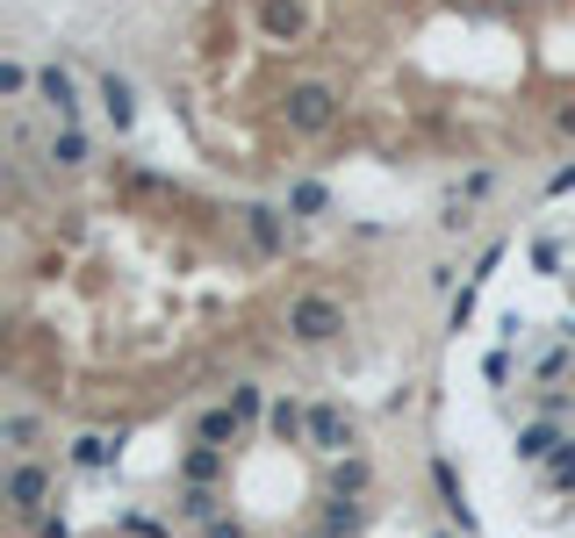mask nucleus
Instances as JSON below:
<instances>
[{"mask_svg":"<svg viewBox=\"0 0 575 538\" xmlns=\"http://www.w3.org/2000/svg\"><path fill=\"white\" fill-rule=\"evenodd\" d=\"M101 101H109V122H115V130H130V122H138V87H130L123 72H101Z\"/></svg>","mask_w":575,"mask_h":538,"instance_id":"20e7f679","label":"nucleus"},{"mask_svg":"<svg viewBox=\"0 0 575 538\" xmlns=\"http://www.w3.org/2000/svg\"><path fill=\"white\" fill-rule=\"evenodd\" d=\"M245 230L260 237V252H281V215L266 209V202H252V209H245Z\"/></svg>","mask_w":575,"mask_h":538,"instance_id":"39448f33","label":"nucleus"},{"mask_svg":"<svg viewBox=\"0 0 575 538\" xmlns=\"http://www.w3.org/2000/svg\"><path fill=\"white\" fill-rule=\"evenodd\" d=\"M288 122H295V130H331V87L324 80H310V87H295V94H288Z\"/></svg>","mask_w":575,"mask_h":538,"instance_id":"7ed1b4c3","label":"nucleus"},{"mask_svg":"<svg viewBox=\"0 0 575 538\" xmlns=\"http://www.w3.org/2000/svg\"><path fill=\"white\" fill-rule=\"evenodd\" d=\"M22 87H29V65H14V58H8V65H0V94H22Z\"/></svg>","mask_w":575,"mask_h":538,"instance_id":"6e6552de","label":"nucleus"},{"mask_svg":"<svg viewBox=\"0 0 575 538\" xmlns=\"http://www.w3.org/2000/svg\"><path fill=\"white\" fill-rule=\"evenodd\" d=\"M51 159H58V165H87V136H80V130H65V136L51 144Z\"/></svg>","mask_w":575,"mask_h":538,"instance_id":"423d86ee","label":"nucleus"},{"mask_svg":"<svg viewBox=\"0 0 575 538\" xmlns=\"http://www.w3.org/2000/svg\"><path fill=\"white\" fill-rule=\"evenodd\" d=\"M339 331H345V309L331 295H295L288 302V337H295V345H331Z\"/></svg>","mask_w":575,"mask_h":538,"instance_id":"f257e3e1","label":"nucleus"},{"mask_svg":"<svg viewBox=\"0 0 575 538\" xmlns=\"http://www.w3.org/2000/svg\"><path fill=\"white\" fill-rule=\"evenodd\" d=\"M288 209L316 215V209H324V187H316V180H302V187H288Z\"/></svg>","mask_w":575,"mask_h":538,"instance_id":"0eeeda50","label":"nucleus"},{"mask_svg":"<svg viewBox=\"0 0 575 538\" xmlns=\"http://www.w3.org/2000/svg\"><path fill=\"white\" fill-rule=\"evenodd\" d=\"M37 94H43V108H51L65 130H80V87H72L65 65H43V72H37Z\"/></svg>","mask_w":575,"mask_h":538,"instance_id":"f03ea898","label":"nucleus"}]
</instances>
